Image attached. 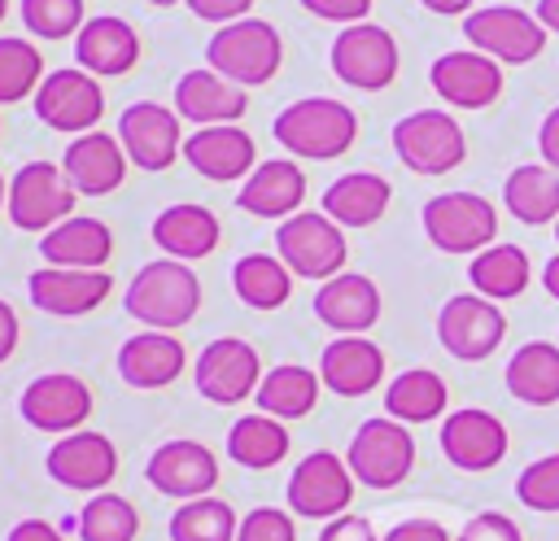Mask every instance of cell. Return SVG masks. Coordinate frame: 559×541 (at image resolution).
Returning a JSON list of instances; mask_svg holds the SVG:
<instances>
[{"mask_svg": "<svg viewBox=\"0 0 559 541\" xmlns=\"http://www.w3.org/2000/svg\"><path fill=\"white\" fill-rule=\"evenodd\" d=\"M288 454V428L271 414H245L227 428V458L245 471H266Z\"/></svg>", "mask_w": 559, "mask_h": 541, "instance_id": "cell-39", "label": "cell"}, {"mask_svg": "<svg viewBox=\"0 0 559 541\" xmlns=\"http://www.w3.org/2000/svg\"><path fill=\"white\" fill-rule=\"evenodd\" d=\"M17 314H13V305L9 301H0V362H9L13 358V349H17Z\"/></svg>", "mask_w": 559, "mask_h": 541, "instance_id": "cell-53", "label": "cell"}, {"mask_svg": "<svg viewBox=\"0 0 559 541\" xmlns=\"http://www.w3.org/2000/svg\"><path fill=\"white\" fill-rule=\"evenodd\" d=\"M463 35L476 52L493 57L498 65H528L546 48V26L537 22V13H524L515 4L472 9L463 17Z\"/></svg>", "mask_w": 559, "mask_h": 541, "instance_id": "cell-8", "label": "cell"}, {"mask_svg": "<svg viewBox=\"0 0 559 541\" xmlns=\"http://www.w3.org/2000/svg\"><path fill=\"white\" fill-rule=\"evenodd\" d=\"M319 388H323V380H319L310 366L280 362V366H271V371L262 375V384H258L253 401H258V410H262V414H271V419H280V423H288V419H306V414L314 410Z\"/></svg>", "mask_w": 559, "mask_h": 541, "instance_id": "cell-34", "label": "cell"}, {"mask_svg": "<svg viewBox=\"0 0 559 541\" xmlns=\"http://www.w3.org/2000/svg\"><path fill=\"white\" fill-rule=\"evenodd\" d=\"M393 153L415 175H445L463 166L467 140H463V127L445 109H415L393 122Z\"/></svg>", "mask_w": 559, "mask_h": 541, "instance_id": "cell-5", "label": "cell"}, {"mask_svg": "<svg viewBox=\"0 0 559 541\" xmlns=\"http://www.w3.org/2000/svg\"><path fill=\"white\" fill-rule=\"evenodd\" d=\"M301 9L314 13V17H323V22L354 26V22H362L371 13V0H301Z\"/></svg>", "mask_w": 559, "mask_h": 541, "instance_id": "cell-47", "label": "cell"}, {"mask_svg": "<svg viewBox=\"0 0 559 541\" xmlns=\"http://www.w3.org/2000/svg\"><path fill=\"white\" fill-rule=\"evenodd\" d=\"M537 22L559 35V0H537Z\"/></svg>", "mask_w": 559, "mask_h": 541, "instance_id": "cell-55", "label": "cell"}, {"mask_svg": "<svg viewBox=\"0 0 559 541\" xmlns=\"http://www.w3.org/2000/svg\"><path fill=\"white\" fill-rule=\"evenodd\" d=\"M319 541H376V528L362 515H336V519H328Z\"/></svg>", "mask_w": 559, "mask_h": 541, "instance_id": "cell-49", "label": "cell"}, {"mask_svg": "<svg viewBox=\"0 0 559 541\" xmlns=\"http://www.w3.org/2000/svg\"><path fill=\"white\" fill-rule=\"evenodd\" d=\"M240 519L223 497H192L170 515V541H236Z\"/></svg>", "mask_w": 559, "mask_h": 541, "instance_id": "cell-40", "label": "cell"}, {"mask_svg": "<svg viewBox=\"0 0 559 541\" xmlns=\"http://www.w3.org/2000/svg\"><path fill=\"white\" fill-rule=\"evenodd\" d=\"M231 288L249 310H280L293 292V270L280 253H245L231 266Z\"/></svg>", "mask_w": 559, "mask_h": 541, "instance_id": "cell-37", "label": "cell"}, {"mask_svg": "<svg viewBox=\"0 0 559 541\" xmlns=\"http://www.w3.org/2000/svg\"><path fill=\"white\" fill-rule=\"evenodd\" d=\"M275 249H280V262L301 275V279H319L328 284L332 275H341L345 266V227H336L323 209H297L293 218L280 223L275 231Z\"/></svg>", "mask_w": 559, "mask_h": 541, "instance_id": "cell-4", "label": "cell"}, {"mask_svg": "<svg viewBox=\"0 0 559 541\" xmlns=\"http://www.w3.org/2000/svg\"><path fill=\"white\" fill-rule=\"evenodd\" d=\"M183 4L192 9V17L218 22V26L240 22V17H249V9H253V0H183Z\"/></svg>", "mask_w": 559, "mask_h": 541, "instance_id": "cell-48", "label": "cell"}, {"mask_svg": "<svg viewBox=\"0 0 559 541\" xmlns=\"http://www.w3.org/2000/svg\"><path fill=\"white\" fill-rule=\"evenodd\" d=\"M183 345L170 332H135L118 349V375L131 388H166L183 371Z\"/></svg>", "mask_w": 559, "mask_h": 541, "instance_id": "cell-30", "label": "cell"}, {"mask_svg": "<svg viewBox=\"0 0 559 541\" xmlns=\"http://www.w3.org/2000/svg\"><path fill=\"white\" fill-rule=\"evenodd\" d=\"M48 476L74 493H100L114 471H118V449L105 432H92V428H79L70 436H57V445L48 449L44 458Z\"/></svg>", "mask_w": 559, "mask_h": 541, "instance_id": "cell-18", "label": "cell"}, {"mask_svg": "<svg viewBox=\"0 0 559 541\" xmlns=\"http://www.w3.org/2000/svg\"><path fill=\"white\" fill-rule=\"evenodd\" d=\"M44 83V57L22 35H0V105L35 96Z\"/></svg>", "mask_w": 559, "mask_h": 541, "instance_id": "cell-42", "label": "cell"}, {"mask_svg": "<svg viewBox=\"0 0 559 541\" xmlns=\"http://www.w3.org/2000/svg\"><path fill=\"white\" fill-rule=\"evenodd\" d=\"M428 83L454 109H485L502 96V65L476 48H454L432 61Z\"/></svg>", "mask_w": 559, "mask_h": 541, "instance_id": "cell-19", "label": "cell"}, {"mask_svg": "<svg viewBox=\"0 0 559 541\" xmlns=\"http://www.w3.org/2000/svg\"><path fill=\"white\" fill-rule=\"evenodd\" d=\"M384 541H450V532L437 519H402L397 528L384 532Z\"/></svg>", "mask_w": 559, "mask_h": 541, "instance_id": "cell-50", "label": "cell"}, {"mask_svg": "<svg viewBox=\"0 0 559 541\" xmlns=\"http://www.w3.org/2000/svg\"><path fill=\"white\" fill-rule=\"evenodd\" d=\"M245 105H249V92L236 87L231 79L214 74L210 65L188 70L175 83V113L197 127H227V122L245 118Z\"/></svg>", "mask_w": 559, "mask_h": 541, "instance_id": "cell-24", "label": "cell"}, {"mask_svg": "<svg viewBox=\"0 0 559 541\" xmlns=\"http://www.w3.org/2000/svg\"><path fill=\"white\" fill-rule=\"evenodd\" d=\"M4 541H66V537H61V528H52L48 519H22V524L9 528Z\"/></svg>", "mask_w": 559, "mask_h": 541, "instance_id": "cell-52", "label": "cell"}, {"mask_svg": "<svg viewBox=\"0 0 559 541\" xmlns=\"http://www.w3.org/2000/svg\"><path fill=\"white\" fill-rule=\"evenodd\" d=\"M542 284H546V292L559 301V253H555V257L542 266Z\"/></svg>", "mask_w": 559, "mask_h": 541, "instance_id": "cell-56", "label": "cell"}, {"mask_svg": "<svg viewBox=\"0 0 559 541\" xmlns=\"http://www.w3.org/2000/svg\"><path fill=\"white\" fill-rule=\"evenodd\" d=\"M515 497L528 506V510H559V454H546L537 462H528L515 480Z\"/></svg>", "mask_w": 559, "mask_h": 541, "instance_id": "cell-44", "label": "cell"}, {"mask_svg": "<svg viewBox=\"0 0 559 541\" xmlns=\"http://www.w3.org/2000/svg\"><path fill=\"white\" fill-rule=\"evenodd\" d=\"M301 201H306V175L288 157H271V161L253 166V175L236 192V205L245 214H253V218H280V223L293 218Z\"/></svg>", "mask_w": 559, "mask_h": 541, "instance_id": "cell-27", "label": "cell"}, {"mask_svg": "<svg viewBox=\"0 0 559 541\" xmlns=\"http://www.w3.org/2000/svg\"><path fill=\"white\" fill-rule=\"evenodd\" d=\"M4 13H9V0H0V22H4Z\"/></svg>", "mask_w": 559, "mask_h": 541, "instance_id": "cell-59", "label": "cell"}, {"mask_svg": "<svg viewBox=\"0 0 559 541\" xmlns=\"http://www.w3.org/2000/svg\"><path fill=\"white\" fill-rule=\"evenodd\" d=\"M502 201L507 214L542 227V223H559V170L550 166H515L502 183Z\"/></svg>", "mask_w": 559, "mask_h": 541, "instance_id": "cell-35", "label": "cell"}, {"mask_svg": "<svg viewBox=\"0 0 559 541\" xmlns=\"http://www.w3.org/2000/svg\"><path fill=\"white\" fill-rule=\"evenodd\" d=\"M183 161L214 179V183H227V179H249L253 175V161H258V148H253V135L236 122L227 127H197L192 135H183Z\"/></svg>", "mask_w": 559, "mask_h": 541, "instance_id": "cell-22", "label": "cell"}, {"mask_svg": "<svg viewBox=\"0 0 559 541\" xmlns=\"http://www.w3.org/2000/svg\"><path fill=\"white\" fill-rule=\"evenodd\" d=\"M389 196H393V188L384 175L349 170L323 188V214L336 227H371L389 209Z\"/></svg>", "mask_w": 559, "mask_h": 541, "instance_id": "cell-32", "label": "cell"}, {"mask_svg": "<svg viewBox=\"0 0 559 541\" xmlns=\"http://www.w3.org/2000/svg\"><path fill=\"white\" fill-rule=\"evenodd\" d=\"M319 380L336 397H362L384 380V353L367 336H336L319 353Z\"/></svg>", "mask_w": 559, "mask_h": 541, "instance_id": "cell-29", "label": "cell"}, {"mask_svg": "<svg viewBox=\"0 0 559 541\" xmlns=\"http://www.w3.org/2000/svg\"><path fill=\"white\" fill-rule=\"evenodd\" d=\"M445 380L437 375V371H428V366H411V371H402L397 380H389V388H384V410H389V419H397V423H428V419H437L441 410H445Z\"/></svg>", "mask_w": 559, "mask_h": 541, "instance_id": "cell-38", "label": "cell"}, {"mask_svg": "<svg viewBox=\"0 0 559 541\" xmlns=\"http://www.w3.org/2000/svg\"><path fill=\"white\" fill-rule=\"evenodd\" d=\"M100 113H105V92H100L96 74H87L79 65H61V70L44 74V83L35 92V118L48 131L87 135V131H96Z\"/></svg>", "mask_w": 559, "mask_h": 541, "instance_id": "cell-10", "label": "cell"}, {"mask_svg": "<svg viewBox=\"0 0 559 541\" xmlns=\"http://www.w3.org/2000/svg\"><path fill=\"white\" fill-rule=\"evenodd\" d=\"M459 541H524V537H520V524H515L511 515H502V510H480V515H472V519L463 524Z\"/></svg>", "mask_w": 559, "mask_h": 541, "instance_id": "cell-46", "label": "cell"}, {"mask_svg": "<svg viewBox=\"0 0 559 541\" xmlns=\"http://www.w3.org/2000/svg\"><path fill=\"white\" fill-rule=\"evenodd\" d=\"M441 454L459 471H489L507 458V423L489 410H454L441 423Z\"/></svg>", "mask_w": 559, "mask_h": 541, "instance_id": "cell-20", "label": "cell"}, {"mask_svg": "<svg viewBox=\"0 0 559 541\" xmlns=\"http://www.w3.org/2000/svg\"><path fill=\"white\" fill-rule=\"evenodd\" d=\"M140 61V35L127 17L100 13L87 17L83 31L74 35V65L96 74V79H118Z\"/></svg>", "mask_w": 559, "mask_h": 541, "instance_id": "cell-23", "label": "cell"}, {"mask_svg": "<svg viewBox=\"0 0 559 541\" xmlns=\"http://www.w3.org/2000/svg\"><path fill=\"white\" fill-rule=\"evenodd\" d=\"M507 336V318L502 310L480 297V292H459L441 305L437 314V340L445 353H454L459 362H480L489 358Z\"/></svg>", "mask_w": 559, "mask_h": 541, "instance_id": "cell-14", "label": "cell"}, {"mask_svg": "<svg viewBox=\"0 0 559 541\" xmlns=\"http://www.w3.org/2000/svg\"><path fill=\"white\" fill-rule=\"evenodd\" d=\"M122 305L131 318L148 323V332H175L201 310V279L188 270V262L157 257L131 275Z\"/></svg>", "mask_w": 559, "mask_h": 541, "instance_id": "cell-1", "label": "cell"}, {"mask_svg": "<svg viewBox=\"0 0 559 541\" xmlns=\"http://www.w3.org/2000/svg\"><path fill=\"white\" fill-rule=\"evenodd\" d=\"M537 148H542V161H546L550 170H559V105L542 118V127H537Z\"/></svg>", "mask_w": 559, "mask_h": 541, "instance_id": "cell-51", "label": "cell"}, {"mask_svg": "<svg viewBox=\"0 0 559 541\" xmlns=\"http://www.w3.org/2000/svg\"><path fill=\"white\" fill-rule=\"evenodd\" d=\"M288 510L301 515V519H336L349 510V497H354V476L345 467L341 454L332 449H314L306 454L293 476H288Z\"/></svg>", "mask_w": 559, "mask_h": 541, "instance_id": "cell-13", "label": "cell"}, {"mask_svg": "<svg viewBox=\"0 0 559 541\" xmlns=\"http://www.w3.org/2000/svg\"><path fill=\"white\" fill-rule=\"evenodd\" d=\"M284 61V44H280V31L262 17H240V22H227L210 35L205 44V65L223 79H231L236 87H262L275 79Z\"/></svg>", "mask_w": 559, "mask_h": 541, "instance_id": "cell-3", "label": "cell"}, {"mask_svg": "<svg viewBox=\"0 0 559 541\" xmlns=\"http://www.w3.org/2000/svg\"><path fill=\"white\" fill-rule=\"evenodd\" d=\"M0 205H9V183L0 179Z\"/></svg>", "mask_w": 559, "mask_h": 541, "instance_id": "cell-58", "label": "cell"}, {"mask_svg": "<svg viewBox=\"0 0 559 541\" xmlns=\"http://www.w3.org/2000/svg\"><path fill=\"white\" fill-rule=\"evenodd\" d=\"M109 253H114V231L87 214H70L39 240V257L66 270H105Z\"/></svg>", "mask_w": 559, "mask_h": 541, "instance_id": "cell-28", "label": "cell"}, {"mask_svg": "<svg viewBox=\"0 0 559 541\" xmlns=\"http://www.w3.org/2000/svg\"><path fill=\"white\" fill-rule=\"evenodd\" d=\"M192 380H197V393L214 406H236L245 401L249 393H258L262 384V358L249 340L240 336H218L210 340L201 353H197V366H192Z\"/></svg>", "mask_w": 559, "mask_h": 541, "instance_id": "cell-12", "label": "cell"}, {"mask_svg": "<svg viewBox=\"0 0 559 541\" xmlns=\"http://www.w3.org/2000/svg\"><path fill=\"white\" fill-rule=\"evenodd\" d=\"M114 279L105 270H66V266H39L26 279V297L35 310L57 314V318H79L92 314L109 297Z\"/></svg>", "mask_w": 559, "mask_h": 541, "instance_id": "cell-21", "label": "cell"}, {"mask_svg": "<svg viewBox=\"0 0 559 541\" xmlns=\"http://www.w3.org/2000/svg\"><path fill=\"white\" fill-rule=\"evenodd\" d=\"M74 532L79 541H135L140 532V515L127 497L118 493H96L79 515H74Z\"/></svg>", "mask_w": 559, "mask_h": 541, "instance_id": "cell-41", "label": "cell"}, {"mask_svg": "<svg viewBox=\"0 0 559 541\" xmlns=\"http://www.w3.org/2000/svg\"><path fill=\"white\" fill-rule=\"evenodd\" d=\"M17 414L35 428V432H57L70 436L87 423L92 414V388L70 375V371H48L39 380H31L17 397Z\"/></svg>", "mask_w": 559, "mask_h": 541, "instance_id": "cell-15", "label": "cell"}, {"mask_svg": "<svg viewBox=\"0 0 559 541\" xmlns=\"http://www.w3.org/2000/svg\"><path fill=\"white\" fill-rule=\"evenodd\" d=\"M328 61H332V74L358 92H380L397 79V44L376 22H354L336 31Z\"/></svg>", "mask_w": 559, "mask_h": 541, "instance_id": "cell-11", "label": "cell"}, {"mask_svg": "<svg viewBox=\"0 0 559 541\" xmlns=\"http://www.w3.org/2000/svg\"><path fill=\"white\" fill-rule=\"evenodd\" d=\"M275 140L293 153V157H310V161H332L341 157L354 135H358V118L345 100H332V96H306V100H293L275 113L271 122Z\"/></svg>", "mask_w": 559, "mask_h": 541, "instance_id": "cell-2", "label": "cell"}, {"mask_svg": "<svg viewBox=\"0 0 559 541\" xmlns=\"http://www.w3.org/2000/svg\"><path fill=\"white\" fill-rule=\"evenodd\" d=\"M61 170L70 179V188L79 196H105L122 183L127 175V153L118 144V135H105V131H87V135H74L61 153Z\"/></svg>", "mask_w": 559, "mask_h": 541, "instance_id": "cell-25", "label": "cell"}, {"mask_svg": "<svg viewBox=\"0 0 559 541\" xmlns=\"http://www.w3.org/2000/svg\"><path fill=\"white\" fill-rule=\"evenodd\" d=\"M507 393L524 406H555L559 401V345L528 340L507 362Z\"/></svg>", "mask_w": 559, "mask_h": 541, "instance_id": "cell-33", "label": "cell"}, {"mask_svg": "<svg viewBox=\"0 0 559 541\" xmlns=\"http://www.w3.org/2000/svg\"><path fill=\"white\" fill-rule=\"evenodd\" d=\"M118 144L131 166L140 170H166L175 153H183V131L179 113L157 105V100H135L118 118Z\"/></svg>", "mask_w": 559, "mask_h": 541, "instance_id": "cell-16", "label": "cell"}, {"mask_svg": "<svg viewBox=\"0 0 559 541\" xmlns=\"http://www.w3.org/2000/svg\"><path fill=\"white\" fill-rule=\"evenodd\" d=\"M83 0H22V26L39 39H66L83 31Z\"/></svg>", "mask_w": 559, "mask_h": 541, "instance_id": "cell-43", "label": "cell"}, {"mask_svg": "<svg viewBox=\"0 0 559 541\" xmlns=\"http://www.w3.org/2000/svg\"><path fill=\"white\" fill-rule=\"evenodd\" d=\"M428 13H441V17H454V13H472V0H419Z\"/></svg>", "mask_w": 559, "mask_h": 541, "instance_id": "cell-54", "label": "cell"}, {"mask_svg": "<svg viewBox=\"0 0 559 541\" xmlns=\"http://www.w3.org/2000/svg\"><path fill=\"white\" fill-rule=\"evenodd\" d=\"M144 4H153V9H170V4H179V0H144Z\"/></svg>", "mask_w": 559, "mask_h": 541, "instance_id": "cell-57", "label": "cell"}, {"mask_svg": "<svg viewBox=\"0 0 559 541\" xmlns=\"http://www.w3.org/2000/svg\"><path fill=\"white\" fill-rule=\"evenodd\" d=\"M555 240H559V223H555Z\"/></svg>", "mask_w": 559, "mask_h": 541, "instance_id": "cell-60", "label": "cell"}, {"mask_svg": "<svg viewBox=\"0 0 559 541\" xmlns=\"http://www.w3.org/2000/svg\"><path fill=\"white\" fill-rule=\"evenodd\" d=\"M74 188L66 179L61 166L52 161H26L13 179H9V223L17 231H52L57 223H66L74 214Z\"/></svg>", "mask_w": 559, "mask_h": 541, "instance_id": "cell-9", "label": "cell"}, {"mask_svg": "<svg viewBox=\"0 0 559 541\" xmlns=\"http://www.w3.org/2000/svg\"><path fill=\"white\" fill-rule=\"evenodd\" d=\"M345 467L367 489H393L415 467V436L397 419H367L349 441Z\"/></svg>", "mask_w": 559, "mask_h": 541, "instance_id": "cell-7", "label": "cell"}, {"mask_svg": "<svg viewBox=\"0 0 559 541\" xmlns=\"http://www.w3.org/2000/svg\"><path fill=\"white\" fill-rule=\"evenodd\" d=\"M424 236L441 253H480L498 236V209L480 192H437L424 201Z\"/></svg>", "mask_w": 559, "mask_h": 541, "instance_id": "cell-6", "label": "cell"}, {"mask_svg": "<svg viewBox=\"0 0 559 541\" xmlns=\"http://www.w3.org/2000/svg\"><path fill=\"white\" fill-rule=\"evenodd\" d=\"M236 541H297V524L280 506H258V510H249L240 519Z\"/></svg>", "mask_w": 559, "mask_h": 541, "instance_id": "cell-45", "label": "cell"}, {"mask_svg": "<svg viewBox=\"0 0 559 541\" xmlns=\"http://www.w3.org/2000/svg\"><path fill=\"white\" fill-rule=\"evenodd\" d=\"M144 480L166 493V497H179V502H192V497H210V489L218 484V458L210 454V445L201 441H162L148 462H144Z\"/></svg>", "mask_w": 559, "mask_h": 541, "instance_id": "cell-17", "label": "cell"}, {"mask_svg": "<svg viewBox=\"0 0 559 541\" xmlns=\"http://www.w3.org/2000/svg\"><path fill=\"white\" fill-rule=\"evenodd\" d=\"M314 314H319V323H328L341 336H362L380 318V288L367 275L341 270L328 284H319Z\"/></svg>", "mask_w": 559, "mask_h": 541, "instance_id": "cell-26", "label": "cell"}, {"mask_svg": "<svg viewBox=\"0 0 559 541\" xmlns=\"http://www.w3.org/2000/svg\"><path fill=\"white\" fill-rule=\"evenodd\" d=\"M153 244L175 262H197L218 249V218L205 205H166L153 218Z\"/></svg>", "mask_w": 559, "mask_h": 541, "instance_id": "cell-31", "label": "cell"}, {"mask_svg": "<svg viewBox=\"0 0 559 541\" xmlns=\"http://www.w3.org/2000/svg\"><path fill=\"white\" fill-rule=\"evenodd\" d=\"M467 279H472V288H476L480 297H489V301H511V297H520V292L528 288L533 266H528V253H524L520 244H489V249H480V253L472 257Z\"/></svg>", "mask_w": 559, "mask_h": 541, "instance_id": "cell-36", "label": "cell"}]
</instances>
